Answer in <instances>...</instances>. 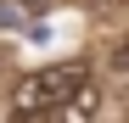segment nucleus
Wrapping results in <instances>:
<instances>
[{"label":"nucleus","mask_w":129,"mask_h":123,"mask_svg":"<svg viewBox=\"0 0 129 123\" xmlns=\"http://www.w3.org/2000/svg\"><path fill=\"white\" fill-rule=\"evenodd\" d=\"M84 78H90V67H79V62H62V67H45V73L23 78L17 112H51V106H62V101H73L84 90Z\"/></svg>","instance_id":"1"},{"label":"nucleus","mask_w":129,"mask_h":123,"mask_svg":"<svg viewBox=\"0 0 129 123\" xmlns=\"http://www.w3.org/2000/svg\"><path fill=\"white\" fill-rule=\"evenodd\" d=\"M62 123H95V112H101V90H95V78H84V90L73 95V101H62V106H51Z\"/></svg>","instance_id":"2"},{"label":"nucleus","mask_w":129,"mask_h":123,"mask_svg":"<svg viewBox=\"0 0 129 123\" xmlns=\"http://www.w3.org/2000/svg\"><path fill=\"white\" fill-rule=\"evenodd\" d=\"M107 62H112L118 78H129V34H118V45H112V56H107Z\"/></svg>","instance_id":"3"},{"label":"nucleus","mask_w":129,"mask_h":123,"mask_svg":"<svg viewBox=\"0 0 129 123\" xmlns=\"http://www.w3.org/2000/svg\"><path fill=\"white\" fill-rule=\"evenodd\" d=\"M11 123H62L56 112H11Z\"/></svg>","instance_id":"4"},{"label":"nucleus","mask_w":129,"mask_h":123,"mask_svg":"<svg viewBox=\"0 0 129 123\" xmlns=\"http://www.w3.org/2000/svg\"><path fill=\"white\" fill-rule=\"evenodd\" d=\"M17 6H23V11H39V6H45V0H17Z\"/></svg>","instance_id":"5"}]
</instances>
